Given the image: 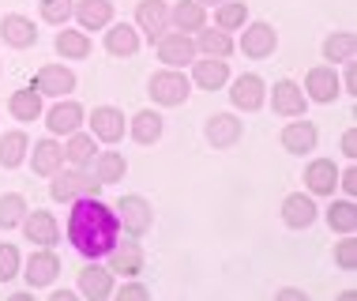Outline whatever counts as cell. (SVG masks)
<instances>
[{"label": "cell", "mask_w": 357, "mask_h": 301, "mask_svg": "<svg viewBox=\"0 0 357 301\" xmlns=\"http://www.w3.org/2000/svg\"><path fill=\"white\" fill-rule=\"evenodd\" d=\"M339 75H335V68H327V64H316L312 68V72H308L305 75V94H308V98H312V102H335V98H339Z\"/></svg>", "instance_id": "ba28073f"}, {"label": "cell", "mask_w": 357, "mask_h": 301, "mask_svg": "<svg viewBox=\"0 0 357 301\" xmlns=\"http://www.w3.org/2000/svg\"><path fill=\"white\" fill-rule=\"evenodd\" d=\"M199 4H204V8H207V4H222V0H199Z\"/></svg>", "instance_id": "7dc6e473"}, {"label": "cell", "mask_w": 357, "mask_h": 301, "mask_svg": "<svg viewBox=\"0 0 357 301\" xmlns=\"http://www.w3.org/2000/svg\"><path fill=\"white\" fill-rule=\"evenodd\" d=\"M327 226L339 230V234H354V230H357V207H354V200L331 203V207H327Z\"/></svg>", "instance_id": "836d02e7"}, {"label": "cell", "mask_w": 357, "mask_h": 301, "mask_svg": "<svg viewBox=\"0 0 357 301\" xmlns=\"http://www.w3.org/2000/svg\"><path fill=\"white\" fill-rule=\"evenodd\" d=\"M105 50H109L113 57H132V53L139 50V31L132 23L109 27V34H105Z\"/></svg>", "instance_id": "f1b7e54d"}, {"label": "cell", "mask_w": 357, "mask_h": 301, "mask_svg": "<svg viewBox=\"0 0 357 301\" xmlns=\"http://www.w3.org/2000/svg\"><path fill=\"white\" fill-rule=\"evenodd\" d=\"M19 275V249L15 245H0V283H12Z\"/></svg>", "instance_id": "f35d334b"}, {"label": "cell", "mask_w": 357, "mask_h": 301, "mask_svg": "<svg viewBox=\"0 0 357 301\" xmlns=\"http://www.w3.org/2000/svg\"><path fill=\"white\" fill-rule=\"evenodd\" d=\"M271 105H275V113H282V117H301L305 113V91L297 83H289V80H278L275 91H271Z\"/></svg>", "instance_id": "ac0fdd59"}, {"label": "cell", "mask_w": 357, "mask_h": 301, "mask_svg": "<svg viewBox=\"0 0 357 301\" xmlns=\"http://www.w3.org/2000/svg\"><path fill=\"white\" fill-rule=\"evenodd\" d=\"M72 15V0H42V19L53 27H61Z\"/></svg>", "instance_id": "ab89813d"}, {"label": "cell", "mask_w": 357, "mask_h": 301, "mask_svg": "<svg viewBox=\"0 0 357 301\" xmlns=\"http://www.w3.org/2000/svg\"><path fill=\"white\" fill-rule=\"evenodd\" d=\"M316 140H320V132H316L312 121H297V124H286L282 129V147L289 154H312Z\"/></svg>", "instance_id": "ffe728a7"}, {"label": "cell", "mask_w": 357, "mask_h": 301, "mask_svg": "<svg viewBox=\"0 0 357 301\" xmlns=\"http://www.w3.org/2000/svg\"><path fill=\"white\" fill-rule=\"evenodd\" d=\"M23 215H26V200L19 196V192L0 196V226H4V230L19 226V222H23Z\"/></svg>", "instance_id": "74e56055"}, {"label": "cell", "mask_w": 357, "mask_h": 301, "mask_svg": "<svg viewBox=\"0 0 357 301\" xmlns=\"http://www.w3.org/2000/svg\"><path fill=\"white\" fill-rule=\"evenodd\" d=\"M0 38H4L8 45H15V50H31V45L38 42V27L26 15H4V23H0Z\"/></svg>", "instance_id": "44dd1931"}, {"label": "cell", "mask_w": 357, "mask_h": 301, "mask_svg": "<svg viewBox=\"0 0 357 301\" xmlns=\"http://www.w3.org/2000/svg\"><path fill=\"white\" fill-rule=\"evenodd\" d=\"M31 166H34V173H42V177H53V173L64 166V147H61L56 140H42V143H34Z\"/></svg>", "instance_id": "484cf974"}, {"label": "cell", "mask_w": 357, "mask_h": 301, "mask_svg": "<svg viewBox=\"0 0 357 301\" xmlns=\"http://www.w3.org/2000/svg\"><path fill=\"white\" fill-rule=\"evenodd\" d=\"M26 151H31L26 132H4V135H0V166H4V170H15L19 162L26 159Z\"/></svg>", "instance_id": "1f68e13d"}, {"label": "cell", "mask_w": 357, "mask_h": 301, "mask_svg": "<svg viewBox=\"0 0 357 301\" xmlns=\"http://www.w3.org/2000/svg\"><path fill=\"white\" fill-rule=\"evenodd\" d=\"M166 27H169L166 0H139V8H136V31H143L151 42H158V38L166 34Z\"/></svg>", "instance_id": "8992f818"}, {"label": "cell", "mask_w": 357, "mask_h": 301, "mask_svg": "<svg viewBox=\"0 0 357 301\" xmlns=\"http://www.w3.org/2000/svg\"><path fill=\"white\" fill-rule=\"evenodd\" d=\"M162 121L154 110H139L136 117H132V124H128V132H132V140L136 143H158L162 140Z\"/></svg>", "instance_id": "4dcf8cb0"}, {"label": "cell", "mask_w": 357, "mask_h": 301, "mask_svg": "<svg viewBox=\"0 0 357 301\" xmlns=\"http://www.w3.org/2000/svg\"><path fill=\"white\" fill-rule=\"evenodd\" d=\"M151 98L158 105H181L188 98V75L177 72V68H166V72H154L151 75Z\"/></svg>", "instance_id": "3957f363"}, {"label": "cell", "mask_w": 357, "mask_h": 301, "mask_svg": "<svg viewBox=\"0 0 357 301\" xmlns=\"http://www.w3.org/2000/svg\"><path fill=\"white\" fill-rule=\"evenodd\" d=\"M83 124V105L79 102H56L50 113H45V129L53 135H72Z\"/></svg>", "instance_id": "2e32d148"}, {"label": "cell", "mask_w": 357, "mask_h": 301, "mask_svg": "<svg viewBox=\"0 0 357 301\" xmlns=\"http://www.w3.org/2000/svg\"><path fill=\"white\" fill-rule=\"evenodd\" d=\"M339 189L346 192V196H354V192H357V170H354V166L339 173Z\"/></svg>", "instance_id": "7bdbcfd3"}, {"label": "cell", "mask_w": 357, "mask_h": 301, "mask_svg": "<svg viewBox=\"0 0 357 301\" xmlns=\"http://www.w3.org/2000/svg\"><path fill=\"white\" fill-rule=\"evenodd\" d=\"M79 294H75V290H53V301H75Z\"/></svg>", "instance_id": "f6af8a7d"}, {"label": "cell", "mask_w": 357, "mask_h": 301, "mask_svg": "<svg viewBox=\"0 0 357 301\" xmlns=\"http://www.w3.org/2000/svg\"><path fill=\"white\" fill-rule=\"evenodd\" d=\"M342 154H346V159H357V132L354 129L342 135Z\"/></svg>", "instance_id": "ee69618b"}, {"label": "cell", "mask_w": 357, "mask_h": 301, "mask_svg": "<svg viewBox=\"0 0 357 301\" xmlns=\"http://www.w3.org/2000/svg\"><path fill=\"white\" fill-rule=\"evenodd\" d=\"M275 45H278L275 27H267V23L245 27V38H241V53H245V57H252V61H264V57L275 53Z\"/></svg>", "instance_id": "30bf717a"}, {"label": "cell", "mask_w": 357, "mask_h": 301, "mask_svg": "<svg viewBox=\"0 0 357 301\" xmlns=\"http://www.w3.org/2000/svg\"><path fill=\"white\" fill-rule=\"evenodd\" d=\"M72 87H75V75L64 64H45L42 72H38V91H42V94L64 98V94H72Z\"/></svg>", "instance_id": "603a6c76"}, {"label": "cell", "mask_w": 357, "mask_h": 301, "mask_svg": "<svg viewBox=\"0 0 357 301\" xmlns=\"http://www.w3.org/2000/svg\"><path fill=\"white\" fill-rule=\"evenodd\" d=\"M124 173H128V162H124L121 151L94 154V181H98V184H117Z\"/></svg>", "instance_id": "83f0119b"}, {"label": "cell", "mask_w": 357, "mask_h": 301, "mask_svg": "<svg viewBox=\"0 0 357 301\" xmlns=\"http://www.w3.org/2000/svg\"><path fill=\"white\" fill-rule=\"evenodd\" d=\"M56 275H61V260H56L53 249H38L34 256L26 260V283H31V290L50 286Z\"/></svg>", "instance_id": "8fae6325"}, {"label": "cell", "mask_w": 357, "mask_h": 301, "mask_svg": "<svg viewBox=\"0 0 357 301\" xmlns=\"http://www.w3.org/2000/svg\"><path fill=\"white\" fill-rule=\"evenodd\" d=\"M346 91L357 94V72H354V64H350V72H346Z\"/></svg>", "instance_id": "bcb514c9"}, {"label": "cell", "mask_w": 357, "mask_h": 301, "mask_svg": "<svg viewBox=\"0 0 357 301\" xmlns=\"http://www.w3.org/2000/svg\"><path fill=\"white\" fill-rule=\"evenodd\" d=\"M8 113H12L15 121H38L42 117V91H34V87L15 91L12 98H8Z\"/></svg>", "instance_id": "4316f807"}, {"label": "cell", "mask_w": 357, "mask_h": 301, "mask_svg": "<svg viewBox=\"0 0 357 301\" xmlns=\"http://www.w3.org/2000/svg\"><path fill=\"white\" fill-rule=\"evenodd\" d=\"M72 12L83 23V31H102L113 23V4L109 0H72Z\"/></svg>", "instance_id": "9a60e30c"}, {"label": "cell", "mask_w": 357, "mask_h": 301, "mask_svg": "<svg viewBox=\"0 0 357 301\" xmlns=\"http://www.w3.org/2000/svg\"><path fill=\"white\" fill-rule=\"evenodd\" d=\"M196 50L207 53V57H229V53H234V42H229V34H222V31H207V27H199Z\"/></svg>", "instance_id": "d590c367"}, {"label": "cell", "mask_w": 357, "mask_h": 301, "mask_svg": "<svg viewBox=\"0 0 357 301\" xmlns=\"http://www.w3.org/2000/svg\"><path fill=\"white\" fill-rule=\"evenodd\" d=\"M154 45H158V61L169 64V68H181V64H192V61H196V42H192L185 31H173V34L166 31Z\"/></svg>", "instance_id": "5b68a950"}, {"label": "cell", "mask_w": 357, "mask_h": 301, "mask_svg": "<svg viewBox=\"0 0 357 301\" xmlns=\"http://www.w3.org/2000/svg\"><path fill=\"white\" fill-rule=\"evenodd\" d=\"M192 80H196L204 91H218L229 80V64L226 57H204V61H192Z\"/></svg>", "instance_id": "5bb4252c"}, {"label": "cell", "mask_w": 357, "mask_h": 301, "mask_svg": "<svg viewBox=\"0 0 357 301\" xmlns=\"http://www.w3.org/2000/svg\"><path fill=\"white\" fill-rule=\"evenodd\" d=\"M354 50H357V38L350 31H342V34H331L324 42V57L331 64H346V61H354Z\"/></svg>", "instance_id": "e575fe53"}, {"label": "cell", "mask_w": 357, "mask_h": 301, "mask_svg": "<svg viewBox=\"0 0 357 301\" xmlns=\"http://www.w3.org/2000/svg\"><path fill=\"white\" fill-rule=\"evenodd\" d=\"M264 98H267V87L259 75H241V80H234V87H229V102L245 113H256L259 105H264Z\"/></svg>", "instance_id": "9c48e42d"}, {"label": "cell", "mask_w": 357, "mask_h": 301, "mask_svg": "<svg viewBox=\"0 0 357 301\" xmlns=\"http://www.w3.org/2000/svg\"><path fill=\"white\" fill-rule=\"evenodd\" d=\"M109 271L113 275H124V279H132V275H139L143 271V249L139 245H132V241H124V245H113L109 252Z\"/></svg>", "instance_id": "d6986e66"}, {"label": "cell", "mask_w": 357, "mask_h": 301, "mask_svg": "<svg viewBox=\"0 0 357 301\" xmlns=\"http://www.w3.org/2000/svg\"><path fill=\"white\" fill-rule=\"evenodd\" d=\"M169 23L177 27V31H185V34H196L199 27L207 23V12H204L199 0H181V4L169 8Z\"/></svg>", "instance_id": "d4e9b609"}, {"label": "cell", "mask_w": 357, "mask_h": 301, "mask_svg": "<svg viewBox=\"0 0 357 301\" xmlns=\"http://www.w3.org/2000/svg\"><path fill=\"white\" fill-rule=\"evenodd\" d=\"M56 53L72 57V61H83V57L91 53V38H86L83 31H68V27H64V31L56 34Z\"/></svg>", "instance_id": "d6a6232c"}, {"label": "cell", "mask_w": 357, "mask_h": 301, "mask_svg": "<svg viewBox=\"0 0 357 301\" xmlns=\"http://www.w3.org/2000/svg\"><path fill=\"white\" fill-rule=\"evenodd\" d=\"M117 230H121L117 211L105 207L98 196H83L68 215V241L86 260H98L117 245Z\"/></svg>", "instance_id": "6da1fadb"}, {"label": "cell", "mask_w": 357, "mask_h": 301, "mask_svg": "<svg viewBox=\"0 0 357 301\" xmlns=\"http://www.w3.org/2000/svg\"><path fill=\"white\" fill-rule=\"evenodd\" d=\"M245 19H248V4H234V0H222L215 12L218 31H237V27H245Z\"/></svg>", "instance_id": "8d00e7d4"}, {"label": "cell", "mask_w": 357, "mask_h": 301, "mask_svg": "<svg viewBox=\"0 0 357 301\" xmlns=\"http://www.w3.org/2000/svg\"><path fill=\"white\" fill-rule=\"evenodd\" d=\"M117 298H121V301H147V298H151V290H147V286H139V283H124V286L117 290Z\"/></svg>", "instance_id": "b9f144b4"}, {"label": "cell", "mask_w": 357, "mask_h": 301, "mask_svg": "<svg viewBox=\"0 0 357 301\" xmlns=\"http://www.w3.org/2000/svg\"><path fill=\"white\" fill-rule=\"evenodd\" d=\"M94 154H98V151H94V135H86L79 129H75L68 135V143H64V159H68L75 170H86L94 162Z\"/></svg>", "instance_id": "f546056e"}, {"label": "cell", "mask_w": 357, "mask_h": 301, "mask_svg": "<svg viewBox=\"0 0 357 301\" xmlns=\"http://www.w3.org/2000/svg\"><path fill=\"white\" fill-rule=\"evenodd\" d=\"M241 121L234 117V113H215V117L207 121V143L211 147H234V143L241 140Z\"/></svg>", "instance_id": "7402d4cb"}, {"label": "cell", "mask_w": 357, "mask_h": 301, "mask_svg": "<svg viewBox=\"0 0 357 301\" xmlns=\"http://www.w3.org/2000/svg\"><path fill=\"white\" fill-rule=\"evenodd\" d=\"M305 184L312 196H331L335 189H339V170H335L331 159H316L305 166Z\"/></svg>", "instance_id": "7c38bea8"}, {"label": "cell", "mask_w": 357, "mask_h": 301, "mask_svg": "<svg viewBox=\"0 0 357 301\" xmlns=\"http://www.w3.org/2000/svg\"><path fill=\"white\" fill-rule=\"evenodd\" d=\"M113 294V271L102 267V264H86L79 271V298H91V301H102Z\"/></svg>", "instance_id": "4fadbf2b"}, {"label": "cell", "mask_w": 357, "mask_h": 301, "mask_svg": "<svg viewBox=\"0 0 357 301\" xmlns=\"http://www.w3.org/2000/svg\"><path fill=\"white\" fill-rule=\"evenodd\" d=\"M282 219H286V226H294V230L312 226V222H316V203H312V196H305V192H294V196H286V203H282Z\"/></svg>", "instance_id": "cb8c5ba5"}, {"label": "cell", "mask_w": 357, "mask_h": 301, "mask_svg": "<svg viewBox=\"0 0 357 301\" xmlns=\"http://www.w3.org/2000/svg\"><path fill=\"white\" fill-rule=\"evenodd\" d=\"M19 226H23V234H26L31 245H42V249H53L56 237H61V226H56V219L50 215V211H34V215L26 211Z\"/></svg>", "instance_id": "52a82bcc"}, {"label": "cell", "mask_w": 357, "mask_h": 301, "mask_svg": "<svg viewBox=\"0 0 357 301\" xmlns=\"http://www.w3.org/2000/svg\"><path fill=\"white\" fill-rule=\"evenodd\" d=\"M335 264L346 267V271L357 267V241H354V237H346V241H339V245H335Z\"/></svg>", "instance_id": "60d3db41"}, {"label": "cell", "mask_w": 357, "mask_h": 301, "mask_svg": "<svg viewBox=\"0 0 357 301\" xmlns=\"http://www.w3.org/2000/svg\"><path fill=\"white\" fill-rule=\"evenodd\" d=\"M117 222L128 230L132 237H143L154 226V211L143 196H121L117 200Z\"/></svg>", "instance_id": "277c9868"}, {"label": "cell", "mask_w": 357, "mask_h": 301, "mask_svg": "<svg viewBox=\"0 0 357 301\" xmlns=\"http://www.w3.org/2000/svg\"><path fill=\"white\" fill-rule=\"evenodd\" d=\"M98 189L102 184L91 177L86 170H56L53 173V200H61V203H68V200H83V196H98Z\"/></svg>", "instance_id": "7a4b0ae2"}, {"label": "cell", "mask_w": 357, "mask_h": 301, "mask_svg": "<svg viewBox=\"0 0 357 301\" xmlns=\"http://www.w3.org/2000/svg\"><path fill=\"white\" fill-rule=\"evenodd\" d=\"M91 129H94V140L117 143L124 135V113L113 110V105H98V110L91 113Z\"/></svg>", "instance_id": "e0dca14e"}]
</instances>
